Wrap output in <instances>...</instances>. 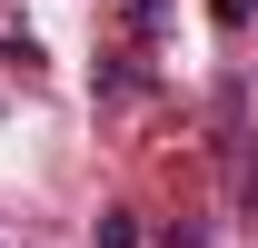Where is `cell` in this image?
Listing matches in <instances>:
<instances>
[{
    "label": "cell",
    "mask_w": 258,
    "mask_h": 248,
    "mask_svg": "<svg viewBox=\"0 0 258 248\" xmlns=\"http://www.w3.org/2000/svg\"><path fill=\"white\" fill-rule=\"evenodd\" d=\"M248 10L258 0H219V30H248Z\"/></svg>",
    "instance_id": "cell-1"
}]
</instances>
